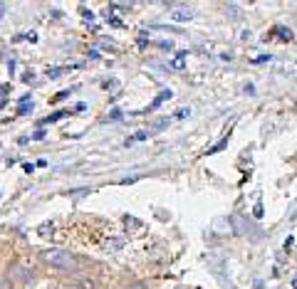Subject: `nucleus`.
<instances>
[{"label":"nucleus","mask_w":297,"mask_h":289,"mask_svg":"<svg viewBox=\"0 0 297 289\" xmlns=\"http://www.w3.org/2000/svg\"><path fill=\"white\" fill-rule=\"evenodd\" d=\"M260 215H262V203L255 205V218H260Z\"/></svg>","instance_id":"9d476101"},{"label":"nucleus","mask_w":297,"mask_h":289,"mask_svg":"<svg viewBox=\"0 0 297 289\" xmlns=\"http://www.w3.org/2000/svg\"><path fill=\"white\" fill-rule=\"evenodd\" d=\"M171 96H174V92H171V89H164V92H161V94H159V96L154 99V104L148 106V111H154V109H159V106H161V104H164L166 99H171Z\"/></svg>","instance_id":"20e7f679"},{"label":"nucleus","mask_w":297,"mask_h":289,"mask_svg":"<svg viewBox=\"0 0 297 289\" xmlns=\"http://www.w3.org/2000/svg\"><path fill=\"white\" fill-rule=\"evenodd\" d=\"M277 32H280V37H282V40H292V32H290V30H285V28H277Z\"/></svg>","instance_id":"6e6552de"},{"label":"nucleus","mask_w":297,"mask_h":289,"mask_svg":"<svg viewBox=\"0 0 297 289\" xmlns=\"http://www.w3.org/2000/svg\"><path fill=\"white\" fill-rule=\"evenodd\" d=\"M184 57H186V52H179V57L171 62V67H176V69H181L184 67Z\"/></svg>","instance_id":"0eeeda50"},{"label":"nucleus","mask_w":297,"mask_h":289,"mask_svg":"<svg viewBox=\"0 0 297 289\" xmlns=\"http://www.w3.org/2000/svg\"><path fill=\"white\" fill-rule=\"evenodd\" d=\"M171 18H174L176 23H186V20L193 18V13H191V8H174V10H171Z\"/></svg>","instance_id":"7ed1b4c3"},{"label":"nucleus","mask_w":297,"mask_h":289,"mask_svg":"<svg viewBox=\"0 0 297 289\" xmlns=\"http://www.w3.org/2000/svg\"><path fill=\"white\" fill-rule=\"evenodd\" d=\"M225 146H228V138H223V141H218V143H216V146H213V149H208V154H218V151H221V149H225Z\"/></svg>","instance_id":"39448f33"},{"label":"nucleus","mask_w":297,"mask_h":289,"mask_svg":"<svg viewBox=\"0 0 297 289\" xmlns=\"http://www.w3.org/2000/svg\"><path fill=\"white\" fill-rule=\"evenodd\" d=\"M230 223H233L235 232H240V235H250L253 240H260V235H258L260 230H258V227H255L253 223H248V220H245L243 215H233V218H230Z\"/></svg>","instance_id":"f03ea898"},{"label":"nucleus","mask_w":297,"mask_h":289,"mask_svg":"<svg viewBox=\"0 0 297 289\" xmlns=\"http://www.w3.org/2000/svg\"><path fill=\"white\" fill-rule=\"evenodd\" d=\"M225 10H228V13H230V20H235V23H238V20H240V10H238V8H235V5H228V8H225Z\"/></svg>","instance_id":"423d86ee"},{"label":"nucleus","mask_w":297,"mask_h":289,"mask_svg":"<svg viewBox=\"0 0 297 289\" xmlns=\"http://www.w3.org/2000/svg\"><path fill=\"white\" fill-rule=\"evenodd\" d=\"M0 289H8V284H5L3 279H0Z\"/></svg>","instance_id":"9b49d317"},{"label":"nucleus","mask_w":297,"mask_h":289,"mask_svg":"<svg viewBox=\"0 0 297 289\" xmlns=\"http://www.w3.org/2000/svg\"><path fill=\"white\" fill-rule=\"evenodd\" d=\"M45 262L52 264V267H57V269H67V272L77 267L74 255H70V252H65V250H47V252H45Z\"/></svg>","instance_id":"f257e3e1"},{"label":"nucleus","mask_w":297,"mask_h":289,"mask_svg":"<svg viewBox=\"0 0 297 289\" xmlns=\"http://www.w3.org/2000/svg\"><path fill=\"white\" fill-rule=\"evenodd\" d=\"M188 114H191L188 109H179V111H176V116H179V119H184V116H188Z\"/></svg>","instance_id":"1a4fd4ad"}]
</instances>
